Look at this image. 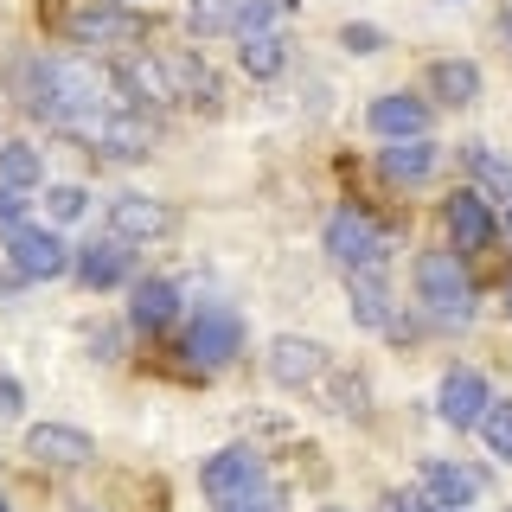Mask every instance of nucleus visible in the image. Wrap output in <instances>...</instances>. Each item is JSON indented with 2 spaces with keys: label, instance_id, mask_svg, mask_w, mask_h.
I'll return each mask as SVG.
<instances>
[{
  "label": "nucleus",
  "instance_id": "obj_14",
  "mask_svg": "<svg viewBox=\"0 0 512 512\" xmlns=\"http://www.w3.org/2000/svg\"><path fill=\"white\" fill-rule=\"evenodd\" d=\"M448 237L461 244V256H474V250L493 244V212H487L480 192H455V199H448Z\"/></svg>",
  "mask_w": 512,
  "mask_h": 512
},
{
  "label": "nucleus",
  "instance_id": "obj_26",
  "mask_svg": "<svg viewBox=\"0 0 512 512\" xmlns=\"http://www.w3.org/2000/svg\"><path fill=\"white\" fill-rule=\"evenodd\" d=\"M282 13H288V0H250L244 13H237V32H282Z\"/></svg>",
  "mask_w": 512,
  "mask_h": 512
},
{
  "label": "nucleus",
  "instance_id": "obj_9",
  "mask_svg": "<svg viewBox=\"0 0 512 512\" xmlns=\"http://www.w3.org/2000/svg\"><path fill=\"white\" fill-rule=\"evenodd\" d=\"M173 205H160V199H141V192H122L116 205H109V231L122 237V244H154V237H167L173 231Z\"/></svg>",
  "mask_w": 512,
  "mask_h": 512
},
{
  "label": "nucleus",
  "instance_id": "obj_36",
  "mask_svg": "<svg viewBox=\"0 0 512 512\" xmlns=\"http://www.w3.org/2000/svg\"><path fill=\"white\" fill-rule=\"evenodd\" d=\"M0 512H13V506H7V493H0Z\"/></svg>",
  "mask_w": 512,
  "mask_h": 512
},
{
  "label": "nucleus",
  "instance_id": "obj_15",
  "mask_svg": "<svg viewBox=\"0 0 512 512\" xmlns=\"http://www.w3.org/2000/svg\"><path fill=\"white\" fill-rule=\"evenodd\" d=\"M436 141L429 135H416V141H391V148L378 154V167H384V180H397V186H423L429 173H436Z\"/></svg>",
  "mask_w": 512,
  "mask_h": 512
},
{
  "label": "nucleus",
  "instance_id": "obj_24",
  "mask_svg": "<svg viewBox=\"0 0 512 512\" xmlns=\"http://www.w3.org/2000/svg\"><path fill=\"white\" fill-rule=\"evenodd\" d=\"M218 512H288V500H282V487H269V480H256V487H244V493H231Z\"/></svg>",
  "mask_w": 512,
  "mask_h": 512
},
{
  "label": "nucleus",
  "instance_id": "obj_7",
  "mask_svg": "<svg viewBox=\"0 0 512 512\" xmlns=\"http://www.w3.org/2000/svg\"><path fill=\"white\" fill-rule=\"evenodd\" d=\"M160 77H167V103L218 109V77L199 52H160Z\"/></svg>",
  "mask_w": 512,
  "mask_h": 512
},
{
  "label": "nucleus",
  "instance_id": "obj_23",
  "mask_svg": "<svg viewBox=\"0 0 512 512\" xmlns=\"http://www.w3.org/2000/svg\"><path fill=\"white\" fill-rule=\"evenodd\" d=\"M461 160H468V167H474V180H480V186H493V192H500V199H512V160H500L493 148H468Z\"/></svg>",
  "mask_w": 512,
  "mask_h": 512
},
{
  "label": "nucleus",
  "instance_id": "obj_11",
  "mask_svg": "<svg viewBox=\"0 0 512 512\" xmlns=\"http://www.w3.org/2000/svg\"><path fill=\"white\" fill-rule=\"evenodd\" d=\"M269 378L288 384V391H308L314 378H327V346L301 340V333H282V340H269Z\"/></svg>",
  "mask_w": 512,
  "mask_h": 512
},
{
  "label": "nucleus",
  "instance_id": "obj_20",
  "mask_svg": "<svg viewBox=\"0 0 512 512\" xmlns=\"http://www.w3.org/2000/svg\"><path fill=\"white\" fill-rule=\"evenodd\" d=\"M173 314H180V295H173V282H141L135 301H128V320H135L141 333H160Z\"/></svg>",
  "mask_w": 512,
  "mask_h": 512
},
{
  "label": "nucleus",
  "instance_id": "obj_1",
  "mask_svg": "<svg viewBox=\"0 0 512 512\" xmlns=\"http://www.w3.org/2000/svg\"><path fill=\"white\" fill-rule=\"evenodd\" d=\"M64 135H71V141H84V148H96V154H109V160H148V154H154V128L141 122L128 103L103 109V116L71 122Z\"/></svg>",
  "mask_w": 512,
  "mask_h": 512
},
{
  "label": "nucleus",
  "instance_id": "obj_29",
  "mask_svg": "<svg viewBox=\"0 0 512 512\" xmlns=\"http://www.w3.org/2000/svg\"><path fill=\"white\" fill-rule=\"evenodd\" d=\"M26 224V199L13 186H0V231H20Z\"/></svg>",
  "mask_w": 512,
  "mask_h": 512
},
{
  "label": "nucleus",
  "instance_id": "obj_31",
  "mask_svg": "<svg viewBox=\"0 0 512 512\" xmlns=\"http://www.w3.org/2000/svg\"><path fill=\"white\" fill-rule=\"evenodd\" d=\"M346 45H352V52H372V45H378V26H346Z\"/></svg>",
  "mask_w": 512,
  "mask_h": 512
},
{
  "label": "nucleus",
  "instance_id": "obj_5",
  "mask_svg": "<svg viewBox=\"0 0 512 512\" xmlns=\"http://www.w3.org/2000/svg\"><path fill=\"white\" fill-rule=\"evenodd\" d=\"M26 455L39 461V468L77 474V468L96 461V442L84 436V429H71V423H39V429H26Z\"/></svg>",
  "mask_w": 512,
  "mask_h": 512
},
{
  "label": "nucleus",
  "instance_id": "obj_19",
  "mask_svg": "<svg viewBox=\"0 0 512 512\" xmlns=\"http://www.w3.org/2000/svg\"><path fill=\"white\" fill-rule=\"evenodd\" d=\"M429 90H436V103H474L480 96V64H468V58L429 64Z\"/></svg>",
  "mask_w": 512,
  "mask_h": 512
},
{
  "label": "nucleus",
  "instance_id": "obj_28",
  "mask_svg": "<svg viewBox=\"0 0 512 512\" xmlns=\"http://www.w3.org/2000/svg\"><path fill=\"white\" fill-rule=\"evenodd\" d=\"M52 224H71V218H84L90 212V199H84V186H52Z\"/></svg>",
  "mask_w": 512,
  "mask_h": 512
},
{
  "label": "nucleus",
  "instance_id": "obj_13",
  "mask_svg": "<svg viewBox=\"0 0 512 512\" xmlns=\"http://www.w3.org/2000/svg\"><path fill=\"white\" fill-rule=\"evenodd\" d=\"M365 122L384 141H416V135H429V103H416V96H378Z\"/></svg>",
  "mask_w": 512,
  "mask_h": 512
},
{
  "label": "nucleus",
  "instance_id": "obj_22",
  "mask_svg": "<svg viewBox=\"0 0 512 512\" xmlns=\"http://www.w3.org/2000/svg\"><path fill=\"white\" fill-rule=\"evenodd\" d=\"M0 186H13V192L39 186V154H32V141H0Z\"/></svg>",
  "mask_w": 512,
  "mask_h": 512
},
{
  "label": "nucleus",
  "instance_id": "obj_16",
  "mask_svg": "<svg viewBox=\"0 0 512 512\" xmlns=\"http://www.w3.org/2000/svg\"><path fill=\"white\" fill-rule=\"evenodd\" d=\"M71 269H77V282H84V288H116L128 276V244H122V237H96V244L77 250Z\"/></svg>",
  "mask_w": 512,
  "mask_h": 512
},
{
  "label": "nucleus",
  "instance_id": "obj_17",
  "mask_svg": "<svg viewBox=\"0 0 512 512\" xmlns=\"http://www.w3.org/2000/svg\"><path fill=\"white\" fill-rule=\"evenodd\" d=\"M480 487H487L480 468H461V461H423V493L442 500V506H468Z\"/></svg>",
  "mask_w": 512,
  "mask_h": 512
},
{
  "label": "nucleus",
  "instance_id": "obj_12",
  "mask_svg": "<svg viewBox=\"0 0 512 512\" xmlns=\"http://www.w3.org/2000/svg\"><path fill=\"white\" fill-rule=\"evenodd\" d=\"M487 378L468 372V365H455V372L442 378V391H436V410H442V423H455V429H474L480 416H487Z\"/></svg>",
  "mask_w": 512,
  "mask_h": 512
},
{
  "label": "nucleus",
  "instance_id": "obj_10",
  "mask_svg": "<svg viewBox=\"0 0 512 512\" xmlns=\"http://www.w3.org/2000/svg\"><path fill=\"white\" fill-rule=\"evenodd\" d=\"M256 480H263V461H256V448H244V442H237V448H218V455L199 468V487H205V500H212V506H224L231 493L256 487Z\"/></svg>",
  "mask_w": 512,
  "mask_h": 512
},
{
  "label": "nucleus",
  "instance_id": "obj_38",
  "mask_svg": "<svg viewBox=\"0 0 512 512\" xmlns=\"http://www.w3.org/2000/svg\"><path fill=\"white\" fill-rule=\"evenodd\" d=\"M333 512H340V506H333Z\"/></svg>",
  "mask_w": 512,
  "mask_h": 512
},
{
  "label": "nucleus",
  "instance_id": "obj_37",
  "mask_svg": "<svg viewBox=\"0 0 512 512\" xmlns=\"http://www.w3.org/2000/svg\"><path fill=\"white\" fill-rule=\"evenodd\" d=\"M506 308H512V288H506Z\"/></svg>",
  "mask_w": 512,
  "mask_h": 512
},
{
  "label": "nucleus",
  "instance_id": "obj_33",
  "mask_svg": "<svg viewBox=\"0 0 512 512\" xmlns=\"http://www.w3.org/2000/svg\"><path fill=\"white\" fill-rule=\"evenodd\" d=\"M500 39L512 45V0H506V13H500Z\"/></svg>",
  "mask_w": 512,
  "mask_h": 512
},
{
  "label": "nucleus",
  "instance_id": "obj_2",
  "mask_svg": "<svg viewBox=\"0 0 512 512\" xmlns=\"http://www.w3.org/2000/svg\"><path fill=\"white\" fill-rule=\"evenodd\" d=\"M416 295H423V308H436L442 320H468L474 314V282L461 276V256H448V250L416 256Z\"/></svg>",
  "mask_w": 512,
  "mask_h": 512
},
{
  "label": "nucleus",
  "instance_id": "obj_35",
  "mask_svg": "<svg viewBox=\"0 0 512 512\" xmlns=\"http://www.w3.org/2000/svg\"><path fill=\"white\" fill-rule=\"evenodd\" d=\"M506 237H512V205H506Z\"/></svg>",
  "mask_w": 512,
  "mask_h": 512
},
{
  "label": "nucleus",
  "instance_id": "obj_21",
  "mask_svg": "<svg viewBox=\"0 0 512 512\" xmlns=\"http://www.w3.org/2000/svg\"><path fill=\"white\" fill-rule=\"evenodd\" d=\"M282 64H288V39H282V32H250V39H244V71L250 77H276Z\"/></svg>",
  "mask_w": 512,
  "mask_h": 512
},
{
  "label": "nucleus",
  "instance_id": "obj_30",
  "mask_svg": "<svg viewBox=\"0 0 512 512\" xmlns=\"http://www.w3.org/2000/svg\"><path fill=\"white\" fill-rule=\"evenodd\" d=\"M20 404H26V391L13 378H0V423H7V416H20Z\"/></svg>",
  "mask_w": 512,
  "mask_h": 512
},
{
  "label": "nucleus",
  "instance_id": "obj_18",
  "mask_svg": "<svg viewBox=\"0 0 512 512\" xmlns=\"http://www.w3.org/2000/svg\"><path fill=\"white\" fill-rule=\"evenodd\" d=\"M352 320L359 327H391V288H384L378 269H352Z\"/></svg>",
  "mask_w": 512,
  "mask_h": 512
},
{
  "label": "nucleus",
  "instance_id": "obj_34",
  "mask_svg": "<svg viewBox=\"0 0 512 512\" xmlns=\"http://www.w3.org/2000/svg\"><path fill=\"white\" fill-rule=\"evenodd\" d=\"M391 512H423V500H416V506H404V500H391Z\"/></svg>",
  "mask_w": 512,
  "mask_h": 512
},
{
  "label": "nucleus",
  "instance_id": "obj_25",
  "mask_svg": "<svg viewBox=\"0 0 512 512\" xmlns=\"http://www.w3.org/2000/svg\"><path fill=\"white\" fill-rule=\"evenodd\" d=\"M480 436H487V448L500 461H512V404H487V416H480Z\"/></svg>",
  "mask_w": 512,
  "mask_h": 512
},
{
  "label": "nucleus",
  "instance_id": "obj_4",
  "mask_svg": "<svg viewBox=\"0 0 512 512\" xmlns=\"http://www.w3.org/2000/svg\"><path fill=\"white\" fill-rule=\"evenodd\" d=\"M327 256L340 269H384L391 244H384V231L365 212H333V224H327Z\"/></svg>",
  "mask_w": 512,
  "mask_h": 512
},
{
  "label": "nucleus",
  "instance_id": "obj_32",
  "mask_svg": "<svg viewBox=\"0 0 512 512\" xmlns=\"http://www.w3.org/2000/svg\"><path fill=\"white\" fill-rule=\"evenodd\" d=\"M423 512H468V506H442V500H429V493H423Z\"/></svg>",
  "mask_w": 512,
  "mask_h": 512
},
{
  "label": "nucleus",
  "instance_id": "obj_27",
  "mask_svg": "<svg viewBox=\"0 0 512 512\" xmlns=\"http://www.w3.org/2000/svg\"><path fill=\"white\" fill-rule=\"evenodd\" d=\"M237 0H192V26L199 32H224V26H237Z\"/></svg>",
  "mask_w": 512,
  "mask_h": 512
},
{
  "label": "nucleus",
  "instance_id": "obj_3",
  "mask_svg": "<svg viewBox=\"0 0 512 512\" xmlns=\"http://www.w3.org/2000/svg\"><path fill=\"white\" fill-rule=\"evenodd\" d=\"M141 26L128 7H116V0H96V7L71 13V39L84 45V52H128V45H141Z\"/></svg>",
  "mask_w": 512,
  "mask_h": 512
},
{
  "label": "nucleus",
  "instance_id": "obj_6",
  "mask_svg": "<svg viewBox=\"0 0 512 512\" xmlns=\"http://www.w3.org/2000/svg\"><path fill=\"white\" fill-rule=\"evenodd\" d=\"M7 256H13V269H20V276H32V282L64 276V269H71L64 237L45 231V224H20V231H7Z\"/></svg>",
  "mask_w": 512,
  "mask_h": 512
},
{
  "label": "nucleus",
  "instance_id": "obj_8",
  "mask_svg": "<svg viewBox=\"0 0 512 512\" xmlns=\"http://www.w3.org/2000/svg\"><path fill=\"white\" fill-rule=\"evenodd\" d=\"M237 346H244V320L231 308H205L186 333V359H199V365H231Z\"/></svg>",
  "mask_w": 512,
  "mask_h": 512
}]
</instances>
